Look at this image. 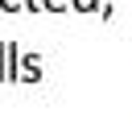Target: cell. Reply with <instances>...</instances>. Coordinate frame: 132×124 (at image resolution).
<instances>
[{
  "label": "cell",
  "mask_w": 132,
  "mask_h": 124,
  "mask_svg": "<svg viewBox=\"0 0 132 124\" xmlns=\"http://www.w3.org/2000/svg\"><path fill=\"white\" fill-rule=\"evenodd\" d=\"M16 79L37 83V79H41V58H37V54H21V58H16Z\"/></svg>",
  "instance_id": "cell-1"
},
{
  "label": "cell",
  "mask_w": 132,
  "mask_h": 124,
  "mask_svg": "<svg viewBox=\"0 0 132 124\" xmlns=\"http://www.w3.org/2000/svg\"><path fill=\"white\" fill-rule=\"evenodd\" d=\"M16 58H21V50L12 41H0V79H16Z\"/></svg>",
  "instance_id": "cell-2"
},
{
  "label": "cell",
  "mask_w": 132,
  "mask_h": 124,
  "mask_svg": "<svg viewBox=\"0 0 132 124\" xmlns=\"http://www.w3.org/2000/svg\"><path fill=\"white\" fill-rule=\"evenodd\" d=\"M70 8H74V12H95L99 0H70Z\"/></svg>",
  "instance_id": "cell-3"
},
{
  "label": "cell",
  "mask_w": 132,
  "mask_h": 124,
  "mask_svg": "<svg viewBox=\"0 0 132 124\" xmlns=\"http://www.w3.org/2000/svg\"><path fill=\"white\" fill-rule=\"evenodd\" d=\"M0 8L4 12H21V8H29V0H0Z\"/></svg>",
  "instance_id": "cell-4"
},
{
  "label": "cell",
  "mask_w": 132,
  "mask_h": 124,
  "mask_svg": "<svg viewBox=\"0 0 132 124\" xmlns=\"http://www.w3.org/2000/svg\"><path fill=\"white\" fill-rule=\"evenodd\" d=\"M41 8H50V12H66V0H41Z\"/></svg>",
  "instance_id": "cell-5"
}]
</instances>
